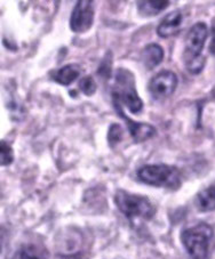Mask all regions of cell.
I'll use <instances>...</instances> for the list:
<instances>
[{
    "label": "cell",
    "mask_w": 215,
    "mask_h": 259,
    "mask_svg": "<svg viewBox=\"0 0 215 259\" xmlns=\"http://www.w3.org/2000/svg\"><path fill=\"white\" fill-rule=\"evenodd\" d=\"M207 35L208 29L204 22H197L188 31L182 60L188 72L191 74H199L205 68L206 57L203 55V51Z\"/></svg>",
    "instance_id": "6da1fadb"
},
{
    "label": "cell",
    "mask_w": 215,
    "mask_h": 259,
    "mask_svg": "<svg viewBox=\"0 0 215 259\" xmlns=\"http://www.w3.org/2000/svg\"><path fill=\"white\" fill-rule=\"evenodd\" d=\"M114 200L118 210L131 222V224L149 222L156 213V207L146 195L131 193L126 190L119 189L116 191Z\"/></svg>",
    "instance_id": "7a4b0ae2"
},
{
    "label": "cell",
    "mask_w": 215,
    "mask_h": 259,
    "mask_svg": "<svg viewBox=\"0 0 215 259\" xmlns=\"http://www.w3.org/2000/svg\"><path fill=\"white\" fill-rule=\"evenodd\" d=\"M136 177L146 185L172 191L180 189L182 184V175L178 168L166 163L145 164L136 170Z\"/></svg>",
    "instance_id": "3957f363"
},
{
    "label": "cell",
    "mask_w": 215,
    "mask_h": 259,
    "mask_svg": "<svg viewBox=\"0 0 215 259\" xmlns=\"http://www.w3.org/2000/svg\"><path fill=\"white\" fill-rule=\"evenodd\" d=\"M111 97L122 106H126L133 114H138L143 110V101L137 94L134 74L125 68H120L115 72Z\"/></svg>",
    "instance_id": "277c9868"
},
{
    "label": "cell",
    "mask_w": 215,
    "mask_h": 259,
    "mask_svg": "<svg viewBox=\"0 0 215 259\" xmlns=\"http://www.w3.org/2000/svg\"><path fill=\"white\" fill-rule=\"evenodd\" d=\"M213 236L212 226L207 223H198L183 230L180 240L191 259H207Z\"/></svg>",
    "instance_id": "5b68a950"
},
{
    "label": "cell",
    "mask_w": 215,
    "mask_h": 259,
    "mask_svg": "<svg viewBox=\"0 0 215 259\" xmlns=\"http://www.w3.org/2000/svg\"><path fill=\"white\" fill-rule=\"evenodd\" d=\"M95 19V8L91 0L76 3L70 16V29L75 33H85L92 28Z\"/></svg>",
    "instance_id": "8992f818"
},
{
    "label": "cell",
    "mask_w": 215,
    "mask_h": 259,
    "mask_svg": "<svg viewBox=\"0 0 215 259\" xmlns=\"http://www.w3.org/2000/svg\"><path fill=\"white\" fill-rule=\"evenodd\" d=\"M178 84L177 75L169 70L160 71L149 82V92L156 101H164L175 93Z\"/></svg>",
    "instance_id": "52a82bcc"
},
{
    "label": "cell",
    "mask_w": 215,
    "mask_h": 259,
    "mask_svg": "<svg viewBox=\"0 0 215 259\" xmlns=\"http://www.w3.org/2000/svg\"><path fill=\"white\" fill-rule=\"evenodd\" d=\"M113 104L116 112L118 113L119 117L124 120L125 123H126V127L128 129L129 134H131L134 143H143L148 140H150V138H152L156 135L157 131L152 124L134 121V120H132L131 118L125 114L122 104H119L118 102H115V101H113Z\"/></svg>",
    "instance_id": "ba28073f"
},
{
    "label": "cell",
    "mask_w": 215,
    "mask_h": 259,
    "mask_svg": "<svg viewBox=\"0 0 215 259\" xmlns=\"http://www.w3.org/2000/svg\"><path fill=\"white\" fill-rule=\"evenodd\" d=\"M182 13L180 11H173L168 13L167 15H165L163 20L160 21V23L157 26V34L160 38H171L173 35H175L180 31L181 24H182Z\"/></svg>",
    "instance_id": "9c48e42d"
},
{
    "label": "cell",
    "mask_w": 215,
    "mask_h": 259,
    "mask_svg": "<svg viewBox=\"0 0 215 259\" xmlns=\"http://www.w3.org/2000/svg\"><path fill=\"white\" fill-rule=\"evenodd\" d=\"M141 60L148 70H152L161 64L164 60V49L158 44L151 42L142 49Z\"/></svg>",
    "instance_id": "30bf717a"
},
{
    "label": "cell",
    "mask_w": 215,
    "mask_h": 259,
    "mask_svg": "<svg viewBox=\"0 0 215 259\" xmlns=\"http://www.w3.org/2000/svg\"><path fill=\"white\" fill-rule=\"evenodd\" d=\"M80 75V66L78 64L71 63L63 65L52 73V79L62 86H70L74 83Z\"/></svg>",
    "instance_id": "8fae6325"
},
{
    "label": "cell",
    "mask_w": 215,
    "mask_h": 259,
    "mask_svg": "<svg viewBox=\"0 0 215 259\" xmlns=\"http://www.w3.org/2000/svg\"><path fill=\"white\" fill-rule=\"evenodd\" d=\"M195 205L201 212L215 210V183L205 187L196 194Z\"/></svg>",
    "instance_id": "7c38bea8"
},
{
    "label": "cell",
    "mask_w": 215,
    "mask_h": 259,
    "mask_svg": "<svg viewBox=\"0 0 215 259\" xmlns=\"http://www.w3.org/2000/svg\"><path fill=\"white\" fill-rule=\"evenodd\" d=\"M137 12L141 16L150 17L158 15L160 12L166 10L169 6L167 0H145V2H137Z\"/></svg>",
    "instance_id": "4fadbf2b"
},
{
    "label": "cell",
    "mask_w": 215,
    "mask_h": 259,
    "mask_svg": "<svg viewBox=\"0 0 215 259\" xmlns=\"http://www.w3.org/2000/svg\"><path fill=\"white\" fill-rule=\"evenodd\" d=\"M12 259H48L47 252L35 244H23L16 250Z\"/></svg>",
    "instance_id": "5bb4252c"
},
{
    "label": "cell",
    "mask_w": 215,
    "mask_h": 259,
    "mask_svg": "<svg viewBox=\"0 0 215 259\" xmlns=\"http://www.w3.org/2000/svg\"><path fill=\"white\" fill-rule=\"evenodd\" d=\"M123 127L118 123L110 124L109 131H108V144H109L111 149L117 146L123 141Z\"/></svg>",
    "instance_id": "9a60e30c"
},
{
    "label": "cell",
    "mask_w": 215,
    "mask_h": 259,
    "mask_svg": "<svg viewBox=\"0 0 215 259\" xmlns=\"http://www.w3.org/2000/svg\"><path fill=\"white\" fill-rule=\"evenodd\" d=\"M0 159H2V166L8 167L14 161V151L7 141H2L0 143Z\"/></svg>",
    "instance_id": "2e32d148"
},
{
    "label": "cell",
    "mask_w": 215,
    "mask_h": 259,
    "mask_svg": "<svg viewBox=\"0 0 215 259\" xmlns=\"http://www.w3.org/2000/svg\"><path fill=\"white\" fill-rule=\"evenodd\" d=\"M78 87H79V91L82 92L84 95L89 96V97L93 96L94 94L96 93V89H97L95 79H94L92 75H87V77H84L80 79Z\"/></svg>",
    "instance_id": "e0dca14e"
},
{
    "label": "cell",
    "mask_w": 215,
    "mask_h": 259,
    "mask_svg": "<svg viewBox=\"0 0 215 259\" xmlns=\"http://www.w3.org/2000/svg\"><path fill=\"white\" fill-rule=\"evenodd\" d=\"M98 74L101 78H110L111 72H113V61H111V52H108L106 55L103 57V61L98 68Z\"/></svg>",
    "instance_id": "ac0fdd59"
},
{
    "label": "cell",
    "mask_w": 215,
    "mask_h": 259,
    "mask_svg": "<svg viewBox=\"0 0 215 259\" xmlns=\"http://www.w3.org/2000/svg\"><path fill=\"white\" fill-rule=\"evenodd\" d=\"M210 54L215 55V20L212 21V41L209 45Z\"/></svg>",
    "instance_id": "d6986e66"
}]
</instances>
